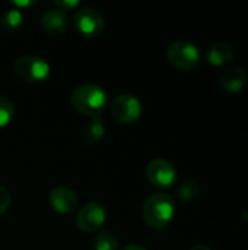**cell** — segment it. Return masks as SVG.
<instances>
[{"mask_svg": "<svg viewBox=\"0 0 248 250\" xmlns=\"http://www.w3.org/2000/svg\"><path fill=\"white\" fill-rule=\"evenodd\" d=\"M108 103L107 91L96 83H86L77 86L70 95L72 107L88 117H98L104 111Z\"/></svg>", "mask_w": 248, "mask_h": 250, "instance_id": "6da1fadb", "label": "cell"}, {"mask_svg": "<svg viewBox=\"0 0 248 250\" xmlns=\"http://www.w3.org/2000/svg\"><path fill=\"white\" fill-rule=\"evenodd\" d=\"M175 214V204L172 198L167 193L151 195L142 207V218L151 229L167 227Z\"/></svg>", "mask_w": 248, "mask_h": 250, "instance_id": "7a4b0ae2", "label": "cell"}, {"mask_svg": "<svg viewBox=\"0 0 248 250\" xmlns=\"http://www.w3.org/2000/svg\"><path fill=\"white\" fill-rule=\"evenodd\" d=\"M13 73L23 82L39 83L50 76V64L39 56H20L13 63Z\"/></svg>", "mask_w": 248, "mask_h": 250, "instance_id": "3957f363", "label": "cell"}, {"mask_svg": "<svg viewBox=\"0 0 248 250\" xmlns=\"http://www.w3.org/2000/svg\"><path fill=\"white\" fill-rule=\"evenodd\" d=\"M168 62L178 70L191 72L200 63L199 48L189 41H174L167 50Z\"/></svg>", "mask_w": 248, "mask_h": 250, "instance_id": "277c9868", "label": "cell"}, {"mask_svg": "<svg viewBox=\"0 0 248 250\" xmlns=\"http://www.w3.org/2000/svg\"><path fill=\"white\" fill-rule=\"evenodd\" d=\"M142 113H143L142 103L130 94H120L113 100L111 114L117 122L123 125L136 123L140 119Z\"/></svg>", "mask_w": 248, "mask_h": 250, "instance_id": "5b68a950", "label": "cell"}, {"mask_svg": "<svg viewBox=\"0 0 248 250\" xmlns=\"http://www.w3.org/2000/svg\"><path fill=\"white\" fill-rule=\"evenodd\" d=\"M146 177L153 188L165 190L175 185L177 170L170 161L164 158H155L146 167Z\"/></svg>", "mask_w": 248, "mask_h": 250, "instance_id": "8992f818", "label": "cell"}, {"mask_svg": "<svg viewBox=\"0 0 248 250\" xmlns=\"http://www.w3.org/2000/svg\"><path fill=\"white\" fill-rule=\"evenodd\" d=\"M108 214L102 204L88 202L79 209L76 215V226L83 233H95L104 226Z\"/></svg>", "mask_w": 248, "mask_h": 250, "instance_id": "52a82bcc", "label": "cell"}, {"mask_svg": "<svg viewBox=\"0 0 248 250\" xmlns=\"http://www.w3.org/2000/svg\"><path fill=\"white\" fill-rule=\"evenodd\" d=\"M73 25L85 37H98L105 28V21L98 10L83 7L75 13Z\"/></svg>", "mask_w": 248, "mask_h": 250, "instance_id": "ba28073f", "label": "cell"}, {"mask_svg": "<svg viewBox=\"0 0 248 250\" xmlns=\"http://www.w3.org/2000/svg\"><path fill=\"white\" fill-rule=\"evenodd\" d=\"M48 202H50L51 208L57 214L67 215V214H72L76 209V207H77V195L70 188L57 186L50 192Z\"/></svg>", "mask_w": 248, "mask_h": 250, "instance_id": "9c48e42d", "label": "cell"}, {"mask_svg": "<svg viewBox=\"0 0 248 250\" xmlns=\"http://www.w3.org/2000/svg\"><path fill=\"white\" fill-rule=\"evenodd\" d=\"M41 26L50 37H60L67 28V15L60 9H48L41 18Z\"/></svg>", "mask_w": 248, "mask_h": 250, "instance_id": "30bf717a", "label": "cell"}, {"mask_svg": "<svg viewBox=\"0 0 248 250\" xmlns=\"http://www.w3.org/2000/svg\"><path fill=\"white\" fill-rule=\"evenodd\" d=\"M248 82V73L246 69L243 67H231L227 69L221 73L219 76V85L224 91L229 92V94H237L241 89H244V86Z\"/></svg>", "mask_w": 248, "mask_h": 250, "instance_id": "8fae6325", "label": "cell"}, {"mask_svg": "<svg viewBox=\"0 0 248 250\" xmlns=\"http://www.w3.org/2000/svg\"><path fill=\"white\" fill-rule=\"evenodd\" d=\"M234 57L232 45L227 42H215L208 48V60L213 66H222L231 62Z\"/></svg>", "mask_w": 248, "mask_h": 250, "instance_id": "7c38bea8", "label": "cell"}, {"mask_svg": "<svg viewBox=\"0 0 248 250\" xmlns=\"http://www.w3.org/2000/svg\"><path fill=\"white\" fill-rule=\"evenodd\" d=\"M105 136V125L101 116L92 117L83 129V142L89 146L99 144Z\"/></svg>", "mask_w": 248, "mask_h": 250, "instance_id": "4fadbf2b", "label": "cell"}, {"mask_svg": "<svg viewBox=\"0 0 248 250\" xmlns=\"http://www.w3.org/2000/svg\"><path fill=\"white\" fill-rule=\"evenodd\" d=\"M23 13L19 9H9L0 18V26L4 32H15L23 23Z\"/></svg>", "mask_w": 248, "mask_h": 250, "instance_id": "5bb4252c", "label": "cell"}, {"mask_svg": "<svg viewBox=\"0 0 248 250\" xmlns=\"http://www.w3.org/2000/svg\"><path fill=\"white\" fill-rule=\"evenodd\" d=\"M94 248L95 250H118V239L110 231L99 233L94 240Z\"/></svg>", "mask_w": 248, "mask_h": 250, "instance_id": "9a60e30c", "label": "cell"}, {"mask_svg": "<svg viewBox=\"0 0 248 250\" xmlns=\"http://www.w3.org/2000/svg\"><path fill=\"white\" fill-rule=\"evenodd\" d=\"M199 192H200V188L196 182L190 180V182H186L183 183L178 189H177V198L183 202H190L193 199H196L199 196Z\"/></svg>", "mask_w": 248, "mask_h": 250, "instance_id": "2e32d148", "label": "cell"}, {"mask_svg": "<svg viewBox=\"0 0 248 250\" xmlns=\"http://www.w3.org/2000/svg\"><path fill=\"white\" fill-rule=\"evenodd\" d=\"M15 116L13 103L4 97H0V129L6 127Z\"/></svg>", "mask_w": 248, "mask_h": 250, "instance_id": "e0dca14e", "label": "cell"}, {"mask_svg": "<svg viewBox=\"0 0 248 250\" xmlns=\"http://www.w3.org/2000/svg\"><path fill=\"white\" fill-rule=\"evenodd\" d=\"M9 205H10V195L7 189L0 185V217L9 209Z\"/></svg>", "mask_w": 248, "mask_h": 250, "instance_id": "ac0fdd59", "label": "cell"}, {"mask_svg": "<svg viewBox=\"0 0 248 250\" xmlns=\"http://www.w3.org/2000/svg\"><path fill=\"white\" fill-rule=\"evenodd\" d=\"M54 6H57V9L63 10V12H67L70 9H75L76 6H79V1L77 0H56L54 1Z\"/></svg>", "mask_w": 248, "mask_h": 250, "instance_id": "d6986e66", "label": "cell"}, {"mask_svg": "<svg viewBox=\"0 0 248 250\" xmlns=\"http://www.w3.org/2000/svg\"><path fill=\"white\" fill-rule=\"evenodd\" d=\"M37 4V1H13V6L16 7H28V6H34Z\"/></svg>", "mask_w": 248, "mask_h": 250, "instance_id": "ffe728a7", "label": "cell"}, {"mask_svg": "<svg viewBox=\"0 0 248 250\" xmlns=\"http://www.w3.org/2000/svg\"><path fill=\"white\" fill-rule=\"evenodd\" d=\"M121 250H148V249H146V248H143V246H140V245H130V246L123 248Z\"/></svg>", "mask_w": 248, "mask_h": 250, "instance_id": "44dd1931", "label": "cell"}, {"mask_svg": "<svg viewBox=\"0 0 248 250\" xmlns=\"http://www.w3.org/2000/svg\"><path fill=\"white\" fill-rule=\"evenodd\" d=\"M190 250H212L209 249L208 246H205V245H196V246H193Z\"/></svg>", "mask_w": 248, "mask_h": 250, "instance_id": "7402d4cb", "label": "cell"}]
</instances>
